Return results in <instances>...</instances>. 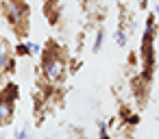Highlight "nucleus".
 Here are the masks:
<instances>
[{"instance_id":"1","label":"nucleus","mask_w":159,"mask_h":139,"mask_svg":"<svg viewBox=\"0 0 159 139\" xmlns=\"http://www.w3.org/2000/svg\"><path fill=\"white\" fill-rule=\"evenodd\" d=\"M159 37V24L155 26H146L142 41H139V59H142V78L146 83H155V70H157V50H155V41Z\"/></svg>"},{"instance_id":"2","label":"nucleus","mask_w":159,"mask_h":139,"mask_svg":"<svg viewBox=\"0 0 159 139\" xmlns=\"http://www.w3.org/2000/svg\"><path fill=\"white\" fill-rule=\"evenodd\" d=\"M0 13L5 15L7 24L13 28L22 22H31V5L26 0H2L0 2Z\"/></svg>"},{"instance_id":"3","label":"nucleus","mask_w":159,"mask_h":139,"mask_svg":"<svg viewBox=\"0 0 159 139\" xmlns=\"http://www.w3.org/2000/svg\"><path fill=\"white\" fill-rule=\"evenodd\" d=\"M150 87H152V85L146 83L139 72L131 74V78H129V89H131V96L135 98L137 111H144V109L148 106V102H150V91H152Z\"/></svg>"},{"instance_id":"4","label":"nucleus","mask_w":159,"mask_h":139,"mask_svg":"<svg viewBox=\"0 0 159 139\" xmlns=\"http://www.w3.org/2000/svg\"><path fill=\"white\" fill-rule=\"evenodd\" d=\"M42 13L48 22L50 28H59L63 20V2L61 0H44L42 2Z\"/></svg>"},{"instance_id":"5","label":"nucleus","mask_w":159,"mask_h":139,"mask_svg":"<svg viewBox=\"0 0 159 139\" xmlns=\"http://www.w3.org/2000/svg\"><path fill=\"white\" fill-rule=\"evenodd\" d=\"M13 119H16V102L5 100L0 96V128L13 124Z\"/></svg>"},{"instance_id":"6","label":"nucleus","mask_w":159,"mask_h":139,"mask_svg":"<svg viewBox=\"0 0 159 139\" xmlns=\"http://www.w3.org/2000/svg\"><path fill=\"white\" fill-rule=\"evenodd\" d=\"M0 96H2L5 100L18 102V100H20V85L13 83V80H7L2 87H0Z\"/></svg>"},{"instance_id":"7","label":"nucleus","mask_w":159,"mask_h":139,"mask_svg":"<svg viewBox=\"0 0 159 139\" xmlns=\"http://www.w3.org/2000/svg\"><path fill=\"white\" fill-rule=\"evenodd\" d=\"M105 37H107L105 26H102V24L96 26V37H94V44H92V52H94V54H98V52L102 50V46H105Z\"/></svg>"},{"instance_id":"8","label":"nucleus","mask_w":159,"mask_h":139,"mask_svg":"<svg viewBox=\"0 0 159 139\" xmlns=\"http://www.w3.org/2000/svg\"><path fill=\"white\" fill-rule=\"evenodd\" d=\"M13 54H16L18 59L33 57V54H31V46H29V41H16V46H13Z\"/></svg>"},{"instance_id":"9","label":"nucleus","mask_w":159,"mask_h":139,"mask_svg":"<svg viewBox=\"0 0 159 139\" xmlns=\"http://www.w3.org/2000/svg\"><path fill=\"white\" fill-rule=\"evenodd\" d=\"M129 33L124 31V28H116V33H113V41L118 44V48H126L129 46Z\"/></svg>"},{"instance_id":"10","label":"nucleus","mask_w":159,"mask_h":139,"mask_svg":"<svg viewBox=\"0 0 159 139\" xmlns=\"http://www.w3.org/2000/svg\"><path fill=\"white\" fill-rule=\"evenodd\" d=\"M16 72H18V57H16V54H9V59H7V63H5L2 74L11 76V74H16Z\"/></svg>"},{"instance_id":"11","label":"nucleus","mask_w":159,"mask_h":139,"mask_svg":"<svg viewBox=\"0 0 159 139\" xmlns=\"http://www.w3.org/2000/svg\"><path fill=\"white\" fill-rule=\"evenodd\" d=\"M81 67H83V59H81L79 54H72L70 61H68V72H70V74H76Z\"/></svg>"},{"instance_id":"12","label":"nucleus","mask_w":159,"mask_h":139,"mask_svg":"<svg viewBox=\"0 0 159 139\" xmlns=\"http://www.w3.org/2000/svg\"><path fill=\"white\" fill-rule=\"evenodd\" d=\"M137 65H142L139 50H137V52H135V50H131V52L126 54V67H129V70H133V67H137Z\"/></svg>"},{"instance_id":"13","label":"nucleus","mask_w":159,"mask_h":139,"mask_svg":"<svg viewBox=\"0 0 159 139\" xmlns=\"http://www.w3.org/2000/svg\"><path fill=\"white\" fill-rule=\"evenodd\" d=\"M31 137H33V132H31V122H29L24 128L13 130V139H31Z\"/></svg>"},{"instance_id":"14","label":"nucleus","mask_w":159,"mask_h":139,"mask_svg":"<svg viewBox=\"0 0 159 139\" xmlns=\"http://www.w3.org/2000/svg\"><path fill=\"white\" fill-rule=\"evenodd\" d=\"M131 113H133V109H131L129 104H120V106H118V119H120V122H126Z\"/></svg>"},{"instance_id":"15","label":"nucleus","mask_w":159,"mask_h":139,"mask_svg":"<svg viewBox=\"0 0 159 139\" xmlns=\"http://www.w3.org/2000/svg\"><path fill=\"white\" fill-rule=\"evenodd\" d=\"M157 24V13H155V9H148V13H146V22H144V28L146 26H155Z\"/></svg>"},{"instance_id":"16","label":"nucleus","mask_w":159,"mask_h":139,"mask_svg":"<svg viewBox=\"0 0 159 139\" xmlns=\"http://www.w3.org/2000/svg\"><path fill=\"white\" fill-rule=\"evenodd\" d=\"M96 128H98V135H107V132H109V124H107L105 119H98V122H96Z\"/></svg>"},{"instance_id":"17","label":"nucleus","mask_w":159,"mask_h":139,"mask_svg":"<svg viewBox=\"0 0 159 139\" xmlns=\"http://www.w3.org/2000/svg\"><path fill=\"white\" fill-rule=\"evenodd\" d=\"M29 46H31V54L35 57V54H42V50H44V46H39V44H35V41H29Z\"/></svg>"},{"instance_id":"18","label":"nucleus","mask_w":159,"mask_h":139,"mask_svg":"<svg viewBox=\"0 0 159 139\" xmlns=\"http://www.w3.org/2000/svg\"><path fill=\"white\" fill-rule=\"evenodd\" d=\"M148 7H150V0H139V9L142 11H148Z\"/></svg>"},{"instance_id":"19","label":"nucleus","mask_w":159,"mask_h":139,"mask_svg":"<svg viewBox=\"0 0 159 139\" xmlns=\"http://www.w3.org/2000/svg\"><path fill=\"white\" fill-rule=\"evenodd\" d=\"M98 139H113V137H111V135L107 132V135H98Z\"/></svg>"},{"instance_id":"20","label":"nucleus","mask_w":159,"mask_h":139,"mask_svg":"<svg viewBox=\"0 0 159 139\" xmlns=\"http://www.w3.org/2000/svg\"><path fill=\"white\" fill-rule=\"evenodd\" d=\"M152 9H155V13H157V15H159V5H155V7H152Z\"/></svg>"},{"instance_id":"21","label":"nucleus","mask_w":159,"mask_h":139,"mask_svg":"<svg viewBox=\"0 0 159 139\" xmlns=\"http://www.w3.org/2000/svg\"><path fill=\"white\" fill-rule=\"evenodd\" d=\"M76 139H87V137H85V135H83V132H81V135H79V137H76Z\"/></svg>"},{"instance_id":"22","label":"nucleus","mask_w":159,"mask_h":139,"mask_svg":"<svg viewBox=\"0 0 159 139\" xmlns=\"http://www.w3.org/2000/svg\"><path fill=\"white\" fill-rule=\"evenodd\" d=\"M124 139H135V135H129V137H124Z\"/></svg>"},{"instance_id":"23","label":"nucleus","mask_w":159,"mask_h":139,"mask_svg":"<svg viewBox=\"0 0 159 139\" xmlns=\"http://www.w3.org/2000/svg\"><path fill=\"white\" fill-rule=\"evenodd\" d=\"M0 139H5V135H0Z\"/></svg>"},{"instance_id":"24","label":"nucleus","mask_w":159,"mask_h":139,"mask_svg":"<svg viewBox=\"0 0 159 139\" xmlns=\"http://www.w3.org/2000/svg\"><path fill=\"white\" fill-rule=\"evenodd\" d=\"M44 139H52V137H44Z\"/></svg>"}]
</instances>
